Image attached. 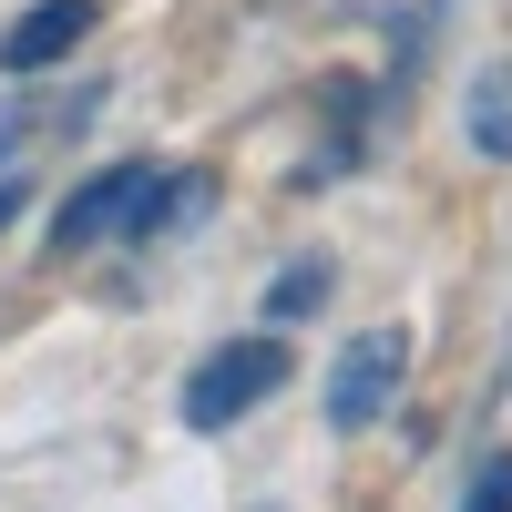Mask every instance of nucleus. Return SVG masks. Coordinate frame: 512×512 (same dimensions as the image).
Instances as JSON below:
<instances>
[{"mask_svg": "<svg viewBox=\"0 0 512 512\" xmlns=\"http://www.w3.org/2000/svg\"><path fill=\"white\" fill-rule=\"evenodd\" d=\"M287 338L277 328H246V338H226V349H205L195 369H185V431H236L246 410H267L277 390H287Z\"/></svg>", "mask_w": 512, "mask_h": 512, "instance_id": "nucleus-1", "label": "nucleus"}, {"mask_svg": "<svg viewBox=\"0 0 512 512\" xmlns=\"http://www.w3.org/2000/svg\"><path fill=\"white\" fill-rule=\"evenodd\" d=\"M400 379H410V328H359L328 359V390H318L328 431H369L379 410H400Z\"/></svg>", "mask_w": 512, "mask_h": 512, "instance_id": "nucleus-2", "label": "nucleus"}, {"mask_svg": "<svg viewBox=\"0 0 512 512\" xmlns=\"http://www.w3.org/2000/svg\"><path fill=\"white\" fill-rule=\"evenodd\" d=\"M379 113H390V82H369V72H328V82H318V154L297 164V195H318V185L349 175V164H369Z\"/></svg>", "mask_w": 512, "mask_h": 512, "instance_id": "nucleus-3", "label": "nucleus"}, {"mask_svg": "<svg viewBox=\"0 0 512 512\" xmlns=\"http://www.w3.org/2000/svg\"><path fill=\"white\" fill-rule=\"evenodd\" d=\"M144 175H154V164H93V175H82V185L52 205V256H82V246L123 236V216H134Z\"/></svg>", "mask_w": 512, "mask_h": 512, "instance_id": "nucleus-4", "label": "nucleus"}, {"mask_svg": "<svg viewBox=\"0 0 512 512\" xmlns=\"http://www.w3.org/2000/svg\"><path fill=\"white\" fill-rule=\"evenodd\" d=\"M93 21H103V0H31V11L0 31V72H11V82H31V72L72 62L82 41H93Z\"/></svg>", "mask_w": 512, "mask_h": 512, "instance_id": "nucleus-5", "label": "nucleus"}, {"mask_svg": "<svg viewBox=\"0 0 512 512\" xmlns=\"http://www.w3.org/2000/svg\"><path fill=\"white\" fill-rule=\"evenodd\" d=\"M205 216H216V175H205V164H185V175H144L123 236H134V246H164V236H185V226H205Z\"/></svg>", "mask_w": 512, "mask_h": 512, "instance_id": "nucleus-6", "label": "nucleus"}, {"mask_svg": "<svg viewBox=\"0 0 512 512\" xmlns=\"http://www.w3.org/2000/svg\"><path fill=\"white\" fill-rule=\"evenodd\" d=\"M338 297V267L328 256H287V267L267 277V328H297V318H318Z\"/></svg>", "mask_w": 512, "mask_h": 512, "instance_id": "nucleus-7", "label": "nucleus"}, {"mask_svg": "<svg viewBox=\"0 0 512 512\" xmlns=\"http://www.w3.org/2000/svg\"><path fill=\"white\" fill-rule=\"evenodd\" d=\"M472 154L482 164H512V62H482V82H472Z\"/></svg>", "mask_w": 512, "mask_h": 512, "instance_id": "nucleus-8", "label": "nucleus"}, {"mask_svg": "<svg viewBox=\"0 0 512 512\" xmlns=\"http://www.w3.org/2000/svg\"><path fill=\"white\" fill-rule=\"evenodd\" d=\"M461 512H512V451H492L482 472H472V492H461Z\"/></svg>", "mask_w": 512, "mask_h": 512, "instance_id": "nucleus-9", "label": "nucleus"}, {"mask_svg": "<svg viewBox=\"0 0 512 512\" xmlns=\"http://www.w3.org/2000/svg\"><path fill=\"white\" fill-rule=\"evenodd\" d=\"M31 216V175H11V164H0V236H11Z\"/></svg>", "mask_w": 512, "mask_h": 512, "instance_id": "nucleus-10", "label": "nucleus"}]
</instances>
